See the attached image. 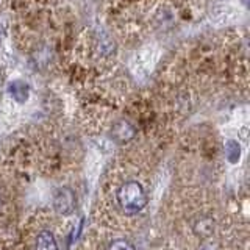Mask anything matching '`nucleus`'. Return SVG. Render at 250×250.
<instances>
[{"instance_id":"obj_1","label":"nucleus","mask_w":250,"mask_h":250,"mask_svg":"<svg viewBox=\"0 0 250 250\" xmlns=\"http://www.w3.org/2000/svg\"><path fill=\"white\" fill-rule=\"evenodd\" d=\"M116 195L119 207L127 214H136L139 211H143L147 205L146 191L143 185L136 182V180H128V182L122 183Z\"/></svg>"},{"instance_id":"obj_2","label":"nucleus","mask_w":250,"mask_h":250,"mask_svg":"<svg viewBox=\"0 0 250 250\" xmlns=\"http://www.w3.org/2000/svg\"><path fill=\"white\" fill-rule=\"evenodd\" d=\"M75 192L69 186H62L57 189L53 195V208L61 216H69L75 209Z\"/></svg>"},{"instance_id":"obj_3","label":"nucleus","mask_w":250,"mask_h":250,"mask_svg":"<svg viewBox=\"0 0 250 250\" xmlns=\"http://www.w3.org/2000/svg\"><path fill=\"white\" fill-rule=\"evenodd\" d=\"M35 250H60L57 239H55L53 233L50 230H42L38 233Z\"/></svg>"},{"instance_id":"obj_4","label":"nucleus","mask_w":250,"mask_h":250,"mask_svg":"<svg viewBox=\"0 0 250 250\" xmlns=\"http://www.w3.org/2000/svg\"><path fill=\"white\" fill-rule=\"evenodd\" d=\"M213 229H214L213 219L208 216H197L195 219H192V230L199 236H209L213 233Z\"/></svg>"},{"instance_id":"obj_5","label":"nucleus","mask_w":250,"mask_h":250,"mask_svg":"<svg viewBox=\"0 0 250 250\" xmlns=\"http://www.w3.org/2000/svg\"><path fill=\"white\" fill-rule=\"evenodd\" d=\"M113 136L119 141V143H127V141H130L133 136H135V128H133L128 122L122 121V122L114 125Z\"/></svg>"},{"instance_id":"obj_6","label":"nucleus","mask_w":250,"mask_h":250,"mask_svg":"<svg viewBox=\"0 0 250 250\" xmlns=\"http://www.w3.org/2000/svg\"><path fill=\"white\" fill-rule=\"evenodd\" d=\"M225 158L229 160V163L236 164L241 158V147L236 141H227L225 143Z\"/></svg>"},{"instance_id":"obj_7","label":"nucleus","mask_w":250,"mask_h":250,"mask_svg":"<svg viewBox=\"0 0 250 250\" xmlns=\"http://www.w3.org/2000/svg\"><path fill=\"white\" fill-rule=\"evenodd\" d=\"M10 94H11V97H13L16 102H19V104H22V102H25L27 97H28V88H27V84H25V83H22V82H14V83L10 86Z\"/></svg>"},{"instance_id":"obj_8","label":"nucleus","mask_w":250,"mask_h":250,"mask_svg":"<svg viewBox=\"0 0 250 250\" xmlns=\"http://www.w3.org/2000/svg\"><path fill=\"white\" fill-rule=\"evenodd\" d=\"M106 250H136L128 239H114L108 244Z\"/></svg>"}]
</instances>
